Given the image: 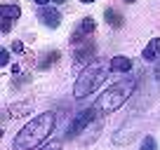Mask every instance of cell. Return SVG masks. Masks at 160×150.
I'll use <instances>...</instances> for the list:
<instances>
[{
  "mask_svg": "<svg viewBox=\"0 0 160 150\" xmlns=\"http://www.w3.org/2000/svg\"><path fill=\"white\" fill-rule=\"evenodd\" d=\"M92 54H94V45L82 42V47L75 49V63H87V61L92 59Z\"/></svg>",
  "mask_w": 160,
  "mask_h": 150,
  "instance_id": "cell-10",
  "label": "cell"
},
{
  "mask_svg": "<svg viewBox=\"0 0 160 150\" xmlns=\"http://www.w3.org/2000/svg\"><path fill=\"white\" fill-rule=\"evenodd\" d=\"M0 16H2V19H10V21H17L21 16V10H19V5H7V2H2V5H0Z\"/></svg>",
  "mask_w": 160,
  "mask_h": 150,
  "instance_id": "cell-11",
  "label": "cell"
},
{
  "mask_svg": "<svg viewBox=\"0 0 160 150\" xmlns=\"http://www.w3.org/2000/svg\"><path fill=\"white\" fill-rule=\"evenodd\" d=\"M97 117H101V115L97 113L94 105H90L87 110H82V113H80V115L75 117L73 122H71V127H68V131H66V136H68V138H75V136H78L80 131H85L87 127H90L92 122L97 120Z\"/></svg>",
  "mask_w": 160,
  "mask_h": 150,
  "instance_id": "cell-4",
  "label": "cell"
},
{
  "mask_svg": "<svg viewBox=\"0 0 160 150\" xmlns=\"http://www.w3.org/2000/svg\"><path fill=\"white\" fill-rule=\"evenodd\" d=\"M108 70H111V63H106V61H90V63L82 68V73L78 75V80H75L73 96H75V99H85V96H90L92 91L106 80Z\"/></svg>",
  "mask_w": 160,
  "mask_h": 150,
  "instance_id": "cell-3",
  "label": "cell"
},
{
  "mask_svg": "<svg viewBox=\"0 0 160 150\" xmlns=\"http://www.w3.org/2000/svg\"><path fill=\"white\" fill-rule=\"evenodd\" d=\"M141 150H158L153 136H144V141H141Z\"/></svg>",
  "mask_w": 160,
  "mask_h": 150,
  "instance_id": "cell-14",
  "label": "cell"
},
{
  "mask_svg": "<svg viewBox=\"0 0 160 150\" xmlns=\"http://www.w3.org/2000/svg\"><path fill=\"white\" fill-rule=\"evenodd\" d=\"M80 2H82V5H90V2H94V0H80Z\"/></svg>",
  "mask_w": 160,
  "mask_h": 150,
  "instance_id": "cell-21",
  "label": "cell"
},
{
  "mask_svg": "<svg viewBox=\"0 0 160 150\" xmlns=\"http://www.w3.org/2000/svg\"><path fill=\"white\" fill-rule=\"evenodd\" d=\"M10 28H12V21L10 19H2V33H7Z\"/></svg>",
  "mask_w": 160,
  "mask_h": 150,
  "instance_id": "cell-17",
  "label": "cell"
},
{
  "mask_svg": "<svg viewBox=\"0 0 160 150\" xmlns=\"http://www.w3.org/2000/svg\"><path fill=\"white\" fill-rule=\"evenodd\" d=\"M40 150H61V143L59 141H52V143H45Z\"/></svg>",
  "mask_w": 160,
  "mask_h": 150,
  "instance_id": "cell-15",
  "label": "cell"
},
{
  "mask_svg": "<svg viewBox=\"0 0 160 150\" xmlns=\"http://www.w3.org/2000/svg\"><path fill=\"white\" fill-rule=\"evenodd\" d=\"M134 89H137V80H134V77L120 80V82H115V85H108V87H106V89L99 94V99H97L92 105L97 108V113H99V115L115 113L120 105H122L132 94H134Z\"/></svg>",
  "mask_w": 160,
  "mask_h": 150,
  "instance_id": "cell-2",
  "label": "cell"
},
{
  "mask_svg": "<svg viewBox=\"0 0 160 150\" xmlns=\"http://www.w3.org/2000/svg\"><path fill=\"white\" fill-rule=\"evenodd\" d=\"M12 49H14V52H21L24 47H21V42H14V45H12Z\"/></svg>",
  "mask_w": 160,
  "mask_h": 150,
  "instance_id": "cell-19",
  "label": "cell"
},
{
  "mask_svg": "<svg viewBox=\"0 0 160 150\" xmlns=\"http://www.w3.org/2000/svg\"><path fill=\"white\" fill-rule=\"evenodd\" d=\"M160 56V38H153V40L148 42V45L144 47V52H141V59L144 61H155Z\"/></svg>",
  "mask_w": 160,
  "mask_h": 150,
  "instance_id": "cell-7",
  "label": "cell"
},
{
  "mask_svg": "<svg viewBox=\"0 0 160 150\" xmlns=\"http://www.w3.org/2000/svg\"><path fill=\"white\" fill-rule=\"evenodd\" d=\"M97 24L92 16H85V19L80 21V26L73 30V35H71V42H75V45H80V42H87V38H90L92 33H94Z\"/></svg>",
  "mask_w": 160,
  "mask_h": 150,
  "instance_id": "cell-5",
  "label": "cell"
},
{
  "mask_svg": "<svg viewBox=\"0 0 160 150\" xmlns=\"http://www.w3.org/2000/svg\"><path fill=\"white\" fill-rule=\"evenodd\" d=\"M54 124H57V117H54L52 110L35 115L33 120H31L28 124H24V127H21V131L14 136L12 148H14V150H35L42 141L47 138V136L52 134Z\"/></svg>",
  "mask_w": 160,
  "mask_h": 150,
  "instance_id": "cell-1",
  "label": "cell"
},
{
  "mask_svg": "<svg viewBox=\"0 0 160 150\" xmlns=\"http://www.w3.org/2000/svg\"><path fill=\"white\" fill-rule=\"evenodd\" d=\"M125 2H137V0H125Z\"/></svg>",
  "mask_w": 160,
  "mask_h": 150,
  "instance_id": "cell-23",
  "label": "cell"
},
{
  "mask_svg": "<svg viewBox=\"0 0 160 150\" xmlns=\"http://www.w3.org/2000/svg\"><path fill=\"white\" fill-rule=\"evenodd\" d=\"M153 75H155V80L160 82V61H158V63H155V70H153Z\"/></svg>",
  "mask_w": 160,
  "mask_h": 150,
  "instance_id": "cell-18",
  "label": "cell"
},
{
  "mask_svg": "<svg viewBox=\"0 0 160 150\" xmlns=\"http://www.w3.org/2000/svg\"><path fill=\"white\" fill-rule=\"evenodd\" d=\"M7 61H10V52H7V49H0V63L5 66Z\"/></svg>",
  "mask_w": 160,
  "mask_h": 150,
  "instance_id": "cell-16",
  "label": "cell"
},
{
  "mask_svg": "<svg viewBox=\"0 0 160 150\" xmlns=\"http://www.w3.org/2000/svg\"><path fill=\"white\" fill-rule=\"evenodd\" d=\"M26 110H31L28 101H26V103H17V105H12V108H10V117H19V115H24Z\"/></svg>",
  "mask_w": 160,
  "mask_h": 150,
  "instance_id": "cell-13",
  "label": "cell"
},
{
  "mask_svg": "<svg viewBox=\"0 0 160 150\" xmlns=\"http://www.w3.org/2000/svg\"><path fill=\"white\" fill-rule=\"evenodd\" d=\"M52 2H57V5H61V2H66V0H52Z\"/></svg>",
  "mask_w": 160,
  "mask_h": 150,
  "instance_id": "cell-22",
  "label": "cell"
},
{
  "mask_svg": "<svg viewBox=\"0 0 160 150\" xmlns=\"http://www.w3.org/2000/svg\"><path fill=\"white\" fill-rule=\"evenodd\" d=\"M108 63H111V73H127L132 68L130 56H113Z\"/></svg>",
  "mask_w": 160,
  "mask_h": 150,
  "instance_id": "cell-8",
  "label": "cell"
},
{
  "mask_svg": "<svg viewBox=\"0 0 160 150\" xmlns=\"http://www.w3.org/2000/svg\"><path fill=\"white\" fill-rule=\"evenodd\" d=\"M57 59H59V52H57V49H54V52H47V54H45V59L40 61L38 66H40V68H42V70H47V68H50V66L54 63Z\"/></svg>",
  "mask_w": 160,
  "mask_h": 150,
  "instance_id": "cell-12",
  "label": "cell"
},
{
  "mask_svg": "<svg viewBox=\"0 0 160 150\" xmlns=\"http://www.w3.org/2000/svg\"><path fill=\"white\" fill-rule=\"evenodd\" d=\"M38 19L42 26H47V28H59L61 24V12L57 10V7H50V5H42L38 12Z\"/></svg>",
  "mask_w": 160,
  "mask_h": 150,
  "instance_id": "cell-6",
  "label": "cell"
},
{
  "mask_svg": "<svg viewBox=\"0 0 160 150\" xmlns=\"http://www.w3.org/2000/svg\"><path fill=\"white\" fill-rule=\"evenodd\" d=\"M104 19H106V24L108 26H113V28H122V14H120L118 10H113V7H106L104 10Z\"/></svg>",
  "mask_w": 160,
  "mask_h": 150,
  "instance_id": "cell-9",
  "label": "cell"
},
{
  "mask_svg": "<svg viewBox=\"0 0 160 150\" xmlns=\"http://www.w3.org/2000/svg\"><path fill=\"white\" fill-rule=\"evenodd\" d=\"M35 2H38V5H40V7H42V5H50L52 0H35Z\"/></svg>",
  "mask_w": 160,
  "mask_h": 150,
  "instance_id": "cell-20",
  "label": "cell"
}]
</instances>
